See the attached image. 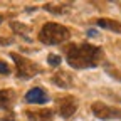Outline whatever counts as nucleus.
Returning <instances> with one entry per match:
<instances>
[{"label":"nucleus","mask_w":121,"mask_h":121,"mask_svg":"<svg viewBox=\"0 0 121 121\" xmlns=\"http://www.w3.org/2000/svg\"><path fill=\"white\" fill-rule=\"evenodd\" d=\"M66 57L71 67L74 69H91L96 67L103 59V49L91 45L87 42L82 44H69L66 47Z\"/></svg>","instance_id":"obj_1"},{"label":"nucleus","mask_w":121,"mask_h":121,"mask_svg":"<svg viewBox=\"0 0 121 121\" xmlns=\"http://www.w3.org/2000/svg\"><path fill=\"white\" fill-rule=\"evenodd\" d=\"M71 37V32L69 29L60 25V24H56V22H49L45 24L39 34V40L45 45H56V44H62L66 40H69Z\"/></svg>","instance_id":"obj_2"},{"label":"nucleus","mask_w":121,"mask_h":121,"mask_svg":"<svg viewBox=\"0 0 121 121\" xmlns=\"http://www.w3.org/2000/svg\"><path fill=\"white\" fill-rule=\"evenodd\" d=\"M10 57L13 59V62H15L17 76H19V78H22V79H30V78H34L35 74H39V72L42 71L35 62H32V60H29V59L22 57L20 54L12 52V54H10Z\"/></svg>","instance_id":"obj_3"},{"label":"nucleus","mask_w":121,"mask_h":121,"mask_svg":"<svg viewBox=\"0 0 121 121\" xmlns=\"http://www.w3.org/2000/svg\"><path fill=\"white\" fill-rule=\"evenodd\" d=\"M94 116L99 118V119H121V109L119 108H114V106H108L106 103H101V101H96L91 106Z\"/></svg>","instance_id":"obj_4"},{"label":"nucleus","mask_w":121,"mask_h":121,"mask_svg":"<svg viewBox=\"0 0 121 121\" xmlns=\"http://www.w3.org/2000/svg\"><path fill=\"white\" fill-rule=\"evenodd\" d=\"M57 111L59 114L62 118H71L76 109H78V99H76V96H71V94H66V96H60L57 98Z\"/></svg>","instance_id":"obj_5"},{"label":"nucleus","mask_w":121,"mask_h":121,"mask_svg":"<svg viewBox=\"0 0 121 121\" xmlns=\"http://www.w3.org/2000/svg\"><path fill=\"white\" fill-rule=\"evenodd\" d=\"M27 114V119L29 121H52L54 119V111L52 109H29L25 111Z\"/></svg>","instance_id":"obj_6"},{"label":"nucleus","mask_w":121,"mask_h":121,"mask_svg":"<svg viewBox=\"0 0 121 121\" xmlns=\"http://www.w3.org/2000/svg\"><path fill=\"white\" fill-rule=\"evenodd\" d=\"M25 101L27 103H32V104H44L49 101V96L45 91H42L40 87H32L25 94Z\"/></svg>","instance_id":"obj_7"},{"label":"nucleus","mask_w":121,"mask_h":121,"mask_svg":"<svg viewBox=\"0 0 121 121\" xmlns=\"http://www.w3.org/2000/svg\"><path fill=\"white\" fill-rule=\"evenodd\" d=\"M15 101V93L12 89H2L0 91V108L2 109H10Z\"/></svg>","instance_id":"obj_8"},{"label":"nucleus","mask_w":121,"mask_h":121,"mask_svg":"<svg viewBox=\"0 0 121 121\" xmlns=\"http://www.w3.org/2000/svg\"><path fill=\"white\" fill-rule=\"evenodd\" d=\"M96 24L103 29H108V30H113L116 34H121V22L119 20H113V19H98Z\"/></svg>","instance_id":"obj_9"},{"label":"nucleus","mask_w":121,"mask_h":121,"mask_svg":"<svg viewBox=\"0 0 121 121\" xmlns=\"http://www.w3.org/2000/svg\"><path fill=\"white\" fill-rule=\"evenodd\" d=\"M52 81H54L59 87H69V86L72 84V76L67 74L66 71H59V72H56V76L52 78Z\"/></svg>","instance_id":"obj_10"},{"label":"nucleus","mask_w":121,"mask_h":121,"mask_svg":"<svg viewBox=\"0 0 121 121\" xmlns=\"http://www.w3.org/2000/svg\"><path fill=\"white\" fill-rule=\"evenodd\" d=\"M10 27H12V29H13L17 34H20V35L27 34V30H29L25 25H22V24H19V22H12V24H10Z\"/></svg>","instance_id":"obj_11"},{"label":"nucleus","mask_w":121,"mask_h":121,"mask_svg":"<svg viewBox=\"0 0 121 121\" xmlns=\"http://www.w3.org/2000/svg\"><path fill=\"white\" fill-rule=\"evenodd\" d=\"M47 62H49V66H52V67L59 66V64H60V56H57V54H49V56H47Z\"/></svg>","instance_id":"obj_12"},{"label":"nucleus","mask_w":121,"mask_h":121,"mask_svg":"<svg viewBox=\"0 0 121 121\" xmlns=\"http://www.w3.org/2000/svg\"><path fill=\"white\" fill-rule=\"evenodd\" d=\"M44 9L47 12H52V13H62V12H66V9H60L59 5H52V4H45Z\"/></svg>","instance_id":"obj_13"},{"label":"nucleus","mask_w":121,"mask_h":121,"mask_svg":"<svg viewBox=\"0 0 121 121\" xmlns=\"http://www.w3.org/2000/svg\"><path fill=\"white\" fill-rule=\"evenodd\" d=\"M0 74H4V76L10 74V67H9L7 62H4V60H0Z\"/></svg>","instance_id":"obj_14"},{"label":"nucleus","mask_w":121,"mask_h":121,"mask_svg":"<svg viewBox=\"0 0 121 121\" xmlns=\"http://www.w3.org/2000/svg\"><path fill=\"white\" fill-rule=\"evenodd\" d=\"M106 69H108V71H111V76H113V78H116L118 81H121V76H119V72H118L116 69H111L109 66H108V67H106Z\"/></svg>","instance_id":"obj_15"},{"label":"nucleus","mask_w":121,"mask_h":121,"mask_svg":"<svg viewBox=\"0 0 121 121\" xmlns=\"http://www.w3.org/2000/svg\"><path fill=\"white\" fill-rule=\"evenodd\" d=\"M0 44H10L9 39H0Z\"/></svg>","instance_id":"obj_16"},{"label":"nucleus","mask_w":121,"mask_h":121,"mask_svg":"<svg viewBox=\"0 0 121 121\" xmlns=\"http://www.w3.org/2000/svg\"><path fill=\"white\" fill-rule=\"evenodd\" d=\"M2 20H4V17H2V15H0V24H2Z\"/></svg>","instance_id":"obj_17"}]
</instances>
